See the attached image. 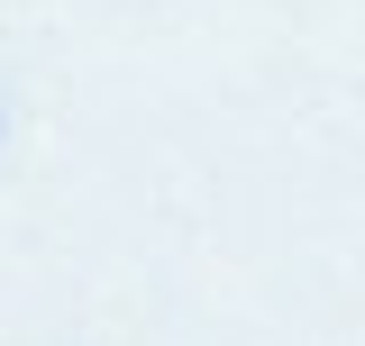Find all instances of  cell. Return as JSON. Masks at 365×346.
I'll return each instance as SVG.
<instances>
[]
</instances>
